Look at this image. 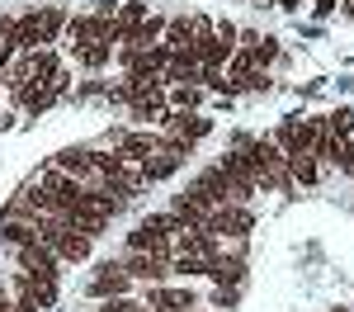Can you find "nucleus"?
<instances>
[{"mask_svg": "<svg viewBox=\"0 0 354 312\" xmlns=\"http://www.w3.org/2000/svg\"><path fill=\"white\" fill-rule=\"evenodd\" d=\"M0 312H15V298H10L5 288H0Z\"/></svg>", "mask_w": 354, "mask_h": 312, "instance_id": "obj_25", "label": "nucleus"}, {"mask_svg": "<svg viewBox=\"0 0 354 312\" xmlns=\"http://www.w3.org/2000/svg\"><path fill=\"white\" fill-rule=\"evenodd\" d=\"M288 180H293V185H317V180H322V166H317L312 156H288Z\"/></svg>", "mask_w": 354, "mask_h": 312, "instance_id": "obj_17", "label": "nucleus"}, {"mask_svg": "<svg viewBox=\"0 0 354 312\" xmlns=\"http://www.w3.org/2000/svg\"><path fill=\"white\" fill-rule=\"evenodd\" d=\"M0 85H5V71H0Z\"/></svg>", "mask_w": 354, "mask_h": 312, "instance_id": "obj_27", "label": "nucleus"}, {"mask_svg": "<svg viewBox=\"0 0 354 312\" xmlns=\"http://www.w3.org/2000/svg\"><path fill=\"white\" fill-rule=\"evenodd\" d=\"M298 5H302V0H279V10H288V15H293Z\"/></svg>", "mask_w": 354, "mask_h": 312, "instance_id": "obj_26", "label": "nucleus"}, {"mask_svg": "<svg viewBox=\"0 0 354 312\" xmlns=\"http://www.w3.org/2000/svg\"><path fill=\"white\" fill-rule=\"evenodd\" d=\"M335 5H340V0H312V10H317V15H322V19H326L330 10H335Z\"/></svg>", "mask_w": 354, "mask_h": 312, "instance_id": "obj_24", "label": "nucleus"}, {"mask_svg": "<svg viewBox=\"0 0 354 312\" xmlns=\"http://www.w3.org/2000/svg\"><path fill=\"white\" fill-rule=\"evenodd\" d=\"M95 312H147V303H137V298H128V293H123V298H104Z\"/></svg>", "mask_w": 354, "mask_h": 312, "instance_id": "obj_21", "label": "nucleus"}, {"mask_svg": "<svg viewBox=\"0 0 354 312\" xmlns=\"http://www.w3.org/2000/svg\"><path fill=\"white\" fill-rule=\"evenodd\" d=\"M326 133H330V138H340V142L354 138V109H350V104H340L335 113H326Z\"/></svg>", "mask_w": 354, "mask_h": 312, "instance_id": "obj_18", "label": "nucleus"}, {"mask_svg": "<svg viewBox=\"0 0 354 312\" xmlns=\"http://www.w3.org/2000/svg\"><path fill=\"white\" fill-rule=\"evenodd\" d=\"M15 265H19V275H28V279H57V251L48 246V241H33V246H19L15 251Z\"/></svg>", "mask_w": 354, "mask_h": 312, "instance_id": "obj_3", "label": "nucleus"}, {"mask_svg": "<svg viewBox=\"0 0 354 312\" xmlns=\"http://www.w3.org/2000/svg\"><path fill=\"white\" fill-rule=\"evenodd\" d=\"M236 298H241V288H218V298H213V303H218V308L227 312L232 303H236Z\"/></svg>", "mask_w": 354, "mask_h": 312, "instance_id": "obj_22", "label": "nucleus"}, {"mask_svg": "<svg viewBox=\"0 0 354 312\" xmlns=\"http://www.w3.org/2000/svg\"><path fill=\"white\" fill-rule=\"evenodd\" d=\"M170 275H180V279H208V260H198V255H170Z\"/></svg>", "mask_w": 354, "mask_h": 312, "instance_id": "obj_16", "label": "nucleus"}, {"mask_svg": "<svg viewBox=\"0 0 354 312\" xmlns=\"http://www.w3.org/2000/svg\"><path fill=\"white\" fill-rule=\"evenodd\" d=\"M345 5H354V0H345Z\"/></svg>", "mask_w": 354, "mask_h": 312, "instance_id": "obj_29", "label": "nucleus"}, {"mask_svg": "<svg viewBox=\"0 0 354 312\" xmlns=\"http://www.w3.org/2000/svg\"><path fill=\"white\" fill-rule=\"evenodd\" d=\"M165 104L180 109V113H194L203 104V85H170V90H165Z\"/></svg>", "mask_w": 354, "mask_h": 312, "instance_id": "obj_14", "label": "nucleus"}, {"mask_svg": "<svg viewBox=\"0 0 354 312\" xmlns=\"http://www.w3.org/2000/svg\"><path fill=\"white\" fill-rule=\"evenodd\" d=\"M118 265H123V275H128V279H142V284L170 279V260H165V255H151V251H128Z\"/></svg>", "mask_w": 354, "mask_h": 312, "instance_id": "obj_5", "label": "nucleus"}, {"mask_svg": "<svg viewBox=\"0 0 354 312\" xmlns=\"http://www.w3.org/2000/svg\"><path fill=\"white\" fill-rule=\"evenodd\" d=\"M128 288H133V279L123 275V265H118V260H104V265L90 275V284H85V293H90V298H100V303H104V298H123Z\"/></svg>", "mask_w": 354, "mask_h": 312, "instance_id": "obj_4", "label": "nucleus"}, {"mask_svg": "<svg viewBox=\"0 0 354 312\" xmlns=\"http://www.w3.org/2000/svg\"><path fill=\"white\" fill-rule=\"evenodd\" d=\"M322 128H326V118H283L274 128V142H279L283 156H312V142Z\"/></svg>", "mask_w": 354, "mask_h": 312, "instance_id": "obj_1", "label": "nucleus"}, {"mask_svg": "<svg viewBox=\"0 0 354 312\" xmlns=\"http://www.w3.org/2000/svg\"><path fill=\"white\" fill-rule=\"evenodd\" d=\"M0 241L15 246V251H19V246H33V241H38V227L33 223H5L0 227Z\"/></svg>", "mask_w": 354, "mask_h": 312, "instance_id": "obj_15", "label": "nucleus"}, {"mask_svg": "<svg viewBox=\"0 0 354 312\" xmlns=\"http://www.w3.org/2000/svg\"><path fill=\"white\" fill-rule=\"evenodd\" d=\"M161 128H170L175 138H185V142H203L208 133H213V118L208 113H180V109H165V118H161Z\"/></svg>", "mask_w": 354, "mask_h": 312, "instance_id": "obj_6", "label": "nucleus"}, {"mask_svg": "<svg viewBox=\"0 0 354 312\" xmlns=\"http://www.w3.org/2000/svg\"><path fill=\"white\" fill-rule=\"evenodd\" d=\"M147 308H151V312H194V308H198V298H194V288L147 284Z\"/></svg>", "mask_w": 354, "mask_h": 312, "instance_id": "obj_7", "label": "nucleus"}, {"mask_svg": "<svg viewBox=\"0 0 354 312\" xmlns=\"http://www.w3.org/2000/svg\"><path fill=\"white\" fill-rule=\"evenodd\" d=\"M156 147H161L156 133H113V152H118L123 161H147Z\"/></svg>", "mask_w": 354, "mask_h": 312, "instance_id": "obj_8", "label": "nucleus"}, {"mask_svg": "<svg viewBox=\"0 0 354 312\" xmlns=\"http://www.w3.org/2000/svg\"><path fill=\"white\" fill-rule=\"evenodd\" d=\"M137 170H142V185H161V180H170L175 170H180V156H170V152H151L147 161H137Z\"/></svg>", "mask_w": 354, "mask_h": 312, "instance_id": "obj_10", "label": "nucleus"}, {"mask_svg": "<svg viewBox=\"0 0 354 312\" xmlns=\"http://www.w3.org/2000/svg\"><path fill=\"white\" fill-rule=\"evenodd\" d=\"M53 166L62 170V175H71V180H81V185H90V180H95V166H90V147H66V152H57Z\"/></svg>", "mask_w": 354, "mask_h": 312, "instance_id": "obj_9", "label": "nucleus"}, {"mask_svg": "<svg viewBox=\"0 0 354 312\" xmlns=\"http://www.w3.org/2000/svg\"><path fill=\"white\" fill-rule=\"evenodd\" d=\"M71 57H76V66H85V71H104V66L113 62V43L95 38V43H81V48H71Z\"/></svg>", "mask_w": 354, "mask_h": 312, "instance_id": "obj_12", "label": "nucleus"}, {"mask_svg": "<svg viewBox=\"0 0 354 312\" xmlns=\"http://www.w3.org/2000/svg\"><path fill=\"white\" fill-rule=\"evenodd\" d=\"M245 53H250L255 66H270L274 57H279V43H274V38H255V48H245Z\"/></svg>", "mask_w": 354, "mask_h": 312, "instance_id": "obj_20", "label": "nucleus"}, {"mask_svg": "<svg viewBox=\"0 0 354 312\" xmlns=\"http://www.w3.org/2000/svg\"><path fill=\"white\" fill-rule=\"evenodd\" d=\"M147 15H151V5H147V0H123L113 19H118V24H142Z\"/></svg>", "mask_w": 354, "mask_h": 312, "instance_id": "obj_19", "label": "nucleus"}, {"mask_svg": "<svg viewBox=\"0 0 354 312\" xmlns=\"http://www.w3.org/2000/svg\"><path fill=\"white\" fill-rule=\"evenodd\" d=\"M340 170H345V175L354 180V138L345 142V152H340Z\"/></svg>", "mask_w": 354, "mask_h": 312, "instance_id": "obj_23", "label": "nucleus"}, {"mask_svg": "<svg viewBox=\"0 0 354 312\" xmlns=\"http://www.w3.org/2000/svg\"><path fill=\"white\" fill-rule=\"evenodd\" d=\"M208 279H218V288H241L245 284V260L241 255H218V260H208Z\"/></svg>", "mask_w": 354, "mask_h": 312, "instance_id": "obj_11", "label": "nucleus"}, {"mask_svg": "<svg viewBox=\"0 0 354 312\" xmlns=\"http://www.w3.org/2000/svg\"><path fill=\"white\" fill-rule=\"evenodd\" d=\"M250 227H255V213L245 203H218L203 218V232H213V237H245Z\"/></svg>", "mask_w": 354, "mask_h": 312, "instance_id": "obj_2", "label": "nucleus"}, {"mask_svg": "<svg viewBox=\"0 0 354 312\" xmlns=\"http://www.w3.org/2000/svg\"><path fill=\"white\" fill-rule=\"evenodd\" d=\"M330 312H345V308H330Z\"/></svg>", "mask_w": 354, "mask_h": 312, "instance_id": "obj_28", "label": "nucleus"}, {"mask_svg": "<svg viewBox=\"0 0 354 312\" xmlns=\"http://www.w3.org/2000/svg\"><path fill=\"white\" fill-rule=\"evenodd\" d=\"M38 24H43V48H53V43H62L66 10H62V5H43V10H38Z\"/></svg>", "mask_w": 354, "mask_h": 312, "instance_id": "obj_13", "label": "nucleus"}]
</instances>
